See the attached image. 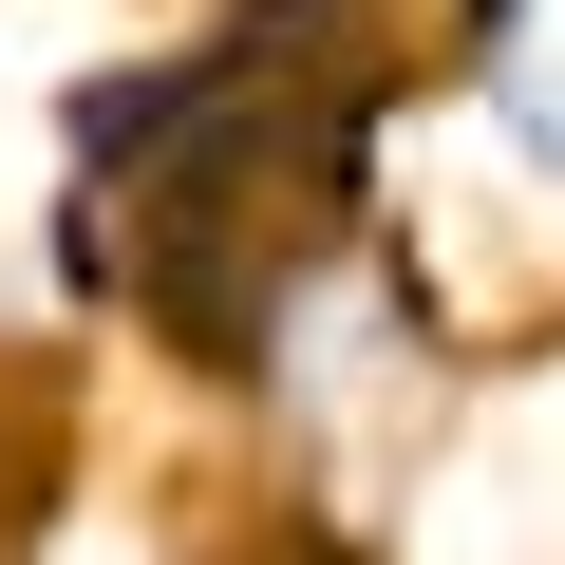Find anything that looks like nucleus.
I'll use <instances>...</instances> for the list:
<instances>
[{"instance_id":"1","label":"nucleus","mask_w":565,"mask_h":565,"mask_svg":"<svg viewBox=\"0 0 565 565\" xmlns=\"http://www.w3.org/2000/svg\"><path fill=\"white\" fill-rule=\"evenodd\" d=\"M471 95L509 114V151H527V189H565V0H509V20L471 39Z\"/></svg>"},{"instance_id":"2","label":"nucleus","mask_w":565,"mask_h":565,"mask_svg":"<svg viewBox=\"0 0 565 565\" xmlns=\"http://www.w3.org/2000/svg\"><path fill=\"white\" fill-rule=\"evenodd\" d=\"M226 565H377V546H359V527H321V509H264Z\"/></svg>"}]
</instances>
